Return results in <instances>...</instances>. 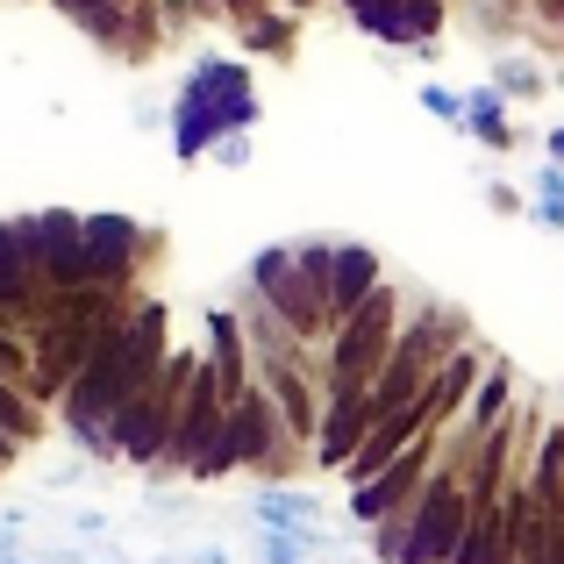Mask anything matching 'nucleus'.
<instances>
[{
  "mask_svg": "<svg viewBox=\"0 0 564 564\" xmlns=\"http://www.w3.org/2000/svg\"><path fill=\"white\" fill-rule=\"evenodd\" d=\"M379 293V264H372V250H336V272H329V322H350L365 301Z\"/></svg>",
  "mask_w": 564,
  "mask_h": 564,
  "instance_id": "nucleus-7",
  "label": "nucleus"
},
{
  "mask_svg": "<svg viewBox=\"0 0 564 564\" xmlns=\"http://www.w3.org/2000/svg\"><path fill=\"white\" fill-rule=\"evenodd\" d=\"M422 108H429V115H465V100H457V94H443V86H429V94H422Z\"/></svg>",
  "mask_w": 564,
  "mask_h": 564,
  "instance_id": "nucleus-18",
  "label": "nucleus"
},
{
  "mask_svg": "<svg viewBox=\"0 0 564 564\" xmlns=\"http://www.w3.org/2000/svg\"><path fill=\"white\" fill-rule=\"evenodd\" d=\"M258 508H264V514H272V522H279V529H293V522H307V514H315V500H301V494H264V500H258Z\"/></svg>",
  "mask_w": 564,
  "mask_h": 564,
  "instance_id": "nucleus-13",
  "label": "nucleus"
},
{
  "mask_svg": "<svg viewBox=\"0 0 564 564\" xmlns=\"http://www.w3.org/2000/svg\"><path fill=\"white\" fill-rule=\"evenodd\" d=\"M29 286H36L29 229H0V307H29Z\"/></svg>",
  "mask_w": 564,
  "mask_h": 564,
  "instance_id": "nucleus-9",
  "label": "nucleus"
},
{
  "mask_svg": "<svg viewBox=\"0 0 564 564\" xmlns=\"http://www.w3.org/2000/svg\"><path fill=\"white\" fill-rule=\"evenodd\" d=\"M250 279H258L264 301H279V293H286V279H293V250H264V258L250 264Z\"/></svg>",
  "mask_w": 564,
  "mask_h": 564,
  "instance_id": "nucleus-11",
  "label": "nucleus"
},
{
  "mask_svg": "<svg viewBox=\"0 0 564 564\" xmlns=\"http://www.w3.org/2000/svg\"><path fill=\"white\" fill-rule=\"evenodd\" d=\"M372 422H379L372 393L365 386H336V400L322 408V465H350L358 443L372 436Z\"/></svg>",
  "mask_w": 564,
  "mask_h": 564,
  "instance_id": "nucleus-5",
  "label": "nucleus"
},
{
  "mask_svg": "<svg viewBox=\"0 0 564 564\" xmlns=\"http://www.w3.org/2000/svg\"><path fill=\"white\" fill-rule=\"evenodd\" d=\"M0 429H8V436H36V414H29L8 386H0Z\"/></svg>",
  "mask_w": 564,
  "mask_h": 564,
  "instance_id": "nucleus-16",
  "label": "nucleus"
},
{
  "mask_svg": "<svg viewBox=\"0 0 564 564\" xmlns=\"http://www.w3.org/2000/svg\"><path fill=\"white\" fill-rule=\"evenodd\" d=\"M422 471H429V451H422V443H408V451H400L393 465L372 471V479L358 486V500H350V508H358L365 522H386V514H393L408 494H422Z\"/></svg>",
  "mask_w": 564,
  "mask_h": 564,
  "instance_id": "nucleus-6",
  "label": "nucleus"
},
{
  "mask_svg": "<svg viewBox=\"0 0 564 564\" xmlns=\"http://www.w3.org/2000/svg\"><path fill=\"white\" fill-rule=\"evenodd\" d=\"M272 393H279V408H286V422H293V429H315V408H307V386L293 379V372H272Z\"/></svg>",
  "mask_w": 564,
  "mask_h": 564,
  "instance_id": "nucleus-12",
  "label": "nucleus"
},
{
  "mask_svg": "<svg viewBox=\"0 0 564 564\" xmlns=\"http://www.w3.org/2000/svg\"><path fill=\"white\" fill-rule=\"evenodd\" d=\"M500 408H508V372H494V379H486L479 408H471V429H494V422H500Z\"/></svg>",
  "mask_w": 564,
  "mask_h": 564,
  "instance_id": "nucleus-14",
  "label": "nucleus"
},
{
  "mask_svg": "<svg viewBox=\"0 0 564 564\" xmlns=\"http://www.w3.org/2000/svg\"><path fill=\"white\" fill-rule=\"evenodd\" d=\"M158 344H165V307H143L129 329H108L94 344V358H86L79 379H72V422H79L86 436H94L100 422H115V414L151 386Z\"/></svg>",
  "mask_w": 564,
  "mask_h": 564,
  "instance_id": "nucleus-1",
  "label": "nucleus"
},
{
  "mask_svg": "<svg viewBox=\"0 0 564 564\" xmlns=\"http://www.w3.org/2000/svg\"><path fill=\"white\" fill-rule=\"evenodd\" d=\"M386 344H393V286H379L372 301L344 322V336H336V386H365L372 365H386L379 358Z\"/></svg>",
  "mask_w": 564,
  "mask_h": 564,
  "instance_id": "nucleus-3",
  "label": "nucleus"
},
{
  "mask_svg": "<svg viewBox=\"0 0 564 564\" xmlns=\"http://www.w3.org/2000/svg\"><path fill=\"white\" fill-rule=\"evenodd\" d=\"M129 250H137V221H122V215H86V264H94V279L100 272H122Z\"/></svg>",
  "mask_w": 564,
  "mask_h": 564,
  "instance_id": "nucleus-8",
  "label": "nucleus"
},
{
  "mask_svg": "<svg viewBox=\"0 0 564 564\" xmlns=\"http://www.w3.org/2000/svg\"><path fill=\"white\" fill-rule=\"evenodd\" d=\"M207 336H215V379H221V393L236 400V386H243V336H236L229 315L207 322Z\"/></svg>",
  "mask_w": 564,
  "mask_h": 564,
  "instance_id": "nucleus-10",
  "label": "nucleus"
},
{
  "mask_svg": "<svg viewBox=\"0 0 564 564\" xmlns=\"http://www.w3.org/2000/svg\"><path fill=\"white\" fill-rule=\"evenodd\" d=\"M500 86H508V94H543V79L529 65H500Z\"/></svg>",
  "mask_w": 564,
  "mask_h": 564,
  "instance_id": "nucleus-17",
  "label": "nucleus"
},
{
  "mask_svg": "<svg viewBox=\"0 0 564 564\" xmlns=\"http://www.w3.org/2000/svg\"><path fill=\"white\" fill-rule=\"evenodd\" d=\"M57 8H72V14H86V22H100V14H115L122 0H57Z\"/></svg>",
  "mask_w": 564,
  "mask_h": 564,
  "instance_id": "nucleus-19",
  "label": "nucleus"
},
{
  "mask_svg": "<svg viewBox=\"0 0 564 564\" xmlns=\"http://www.w3.org/2000/svg\"><path fill=\"white\" fill-rule=\"evenodd\" d=\"M465 529H471L465 494H457L443 471L422 479V494H414V508H408V551H400V564H451V551L465 543Z\"/></svg>",
  "mask_w": 564,
  "mask_h": 564,
  "instance_id": "nucleus-2",
  "label": "nucleus"
},
{
  "mask_svg": "<svg viewBox=\"0 0 564 564\" xmlns=\"http://www.w3.org/2000/svg\"><path fill=\"white\" fill-rule=\"evenodd\" d=\"M29 250H36V264H51L57 286L94 279V264H86V221H72V215H36L29 221Z\"/></svg>",
  "mask_w": 564,
  "mask_h": 564,
  "instance_id": "nucleus-4",
  "label": "nucleus"
},
{
  "mask_svg": "<svg viewBox=\"0 0 564 564\" xmlns=\"http://www.w3.org/2000/svg\"><path fill=\"white\" fill-rule=\"evenodd\" d=\"M543 229H564V172H543V200H536Z\"/></svg>",
  "mask_w": 564,
  "mask_h": 564,
  "instance_id": "nucleus-15",
  "label": "nucleus"
},
{
  "mask_svg": "<svg viewBox=\"0 0 564 564\" xmlns=\"http://www.w3.org/2000/svg\"><path fill=\"white\" fill-rule=\"evenodd\" d=\"M551 158H557V165H564V129H551Z\"/></svg>",
  "mask_w": 564,
  "mask_h": 564,
  "instance_id": "nucleus-20",
  "label": "nucleus"
}]
</instances>
